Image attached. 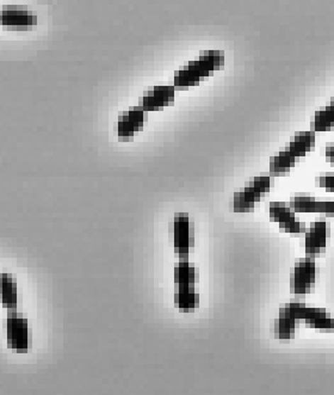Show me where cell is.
Returning <instances> with one entry per match:
<instances>
[{
    "instance_id": "cell-1",
    "label": "cell",
    "mask_w": 334,
    "mask_h": 395,
    "mask_svg": "<svg viewBox=\"0 0 334 395\" xmlns=\"http://www.w3.org/2000/svg\"><path fill=\"white\" fill-rule=\"evenodd\" d=\"M173 249L181 260H188L195 249V225L185 213L174 215L171 225Z\"/></svg>"
},
{
    "instance_id": "cell-2",
    "label": "cell",
    "mask_w": 334,
    "mask_h": 395,
    "mask_svg": "<svg viewBox=\"0 0 334 395\" xmlns=\"http://www.w3.org/2000/svg\"><path fill=\"white\" fill-rule=\"evenodd\" d=\"M6 343L9 349L18 354H27L30 349L31 333L27 316L11 309L6 318Z\"/></svg>"
},
{
    "instance_id": "cell-3",
    "label": "cell",
    "mask_w": 334,
    "mask_h": 395,
    "mask_svg": "<svg viewBox=\"0 0 334 395\" xmlns=\"http://www.w3.org/2000/svg\"><path fill=\"white\" fill-rule=\"evenodd\" d=\"M316 265L312 257L299 260L290 275V291L296 296L312 294L316 289Z\"/></svg>"
},
{
    "instance_id": "cell-4",
    "label": "cell",
    "mask_w": 334,
    "mask_h": 395,
    "mask_svg": "<svg viewBox=\"0 0 334 395\" xmlns=\"http://www.w3.org/2000/svg\"><path fill=\"white\" fill-rule=\"evenodd\" d=\"M330 235V223L325 218L312 222L304 233V251L307 257L316 258L318 255L325 252Z\"/></svg>"
},
{
    "instance_id": "cell-5",
    "label": "cell",
    "mask_w": 334,
    "mask_h": 395,
    "mask_svg": "<svg viewBox=\"0 0 334 395\" xmlns=\"http://www.w3.org/2000/svg\"><path fill=\"white\" fill-rule=\"evenodd\" d=\"M38 23L34 12L21 6H6L1 10V26L8 30H31Z\"/></svg>"
},
{
    "instance_id": "cell-6",
    "label": "cell",
    "mask_w": 334,
    "mask_h": 395,
    "mask_svg": "<svg viewBox=\"0 0 334 395\" xmlns=\"http://www.w3.org/2000/svg\"><path fill=\"white\" fill-rule=\"evenodd\" d=\"M143 109L134 108L130 111L123 113L118 117L117 134L118 140L123 143H130L134 139L136 132H141L143 129Z\"/></svg>"
},
{
    "instance_id": "cell-7",
    "label": "cell",
    "mask_w": 334,
    "mask_h": 395,
    "mask_svg": "<svg viewBox=\"0 0 334 395\" xmlns=\"http://www.w3.org/2000/svg\"><path fill=\"white\" fill-rule=\"evenodd\" d=\"M174 87H157L153 91L146 92L143 98V109L145 111H160L165 106L174 101Z\"/></svg>"
},
{
    "instance_id": "cell-8",
    "label": "cell",
    "mask_w": 334,
    "mask_h": 395,
    "mask_svg": "<svg viewBox=\"0 0 334 395\" xmlns=\"http://www.w3.org/2000/svg\"><path fill=\"white\" fill-rule=\"evenodd\" d=\"M304 323L306 328H314L323 333L334 331V318L325 308L308 306Z\"/></svg>"
},
{
    "instance_id": "cell-9",
    "label": "cell",
    "mask_w": 334,
    "mask_h": 395,
    "mask_svg": "<svg viewBox=\"0 0 334 395\" xmlns=\"http://www.w3.org/2000/svg\"><path fill=\"white\" fill-rule=\"evenodd\" d=\"M174 305L183 313L195 312L199 307V293L196 286H178L174 289Z\"/></svg>"
},
{
    "instance_id": "cell-10",
    "label": "cell",
    "mask_w": 334,
    "mask_h": 395,
    "mask_svg": "<svg viewBox=\"0 0 334 395\" xmlns=\"http://www.w3.org/2000/svg\"><path fill=\"white\" fill-rule=\"evenodd\" d=\"M263 197L257 194L250 185L240 191L235 192L230 200V211L234 213H251Z\"/></svg>"
},
{
    "instance_id": "cell-11",
    "label": "cell",
    "mask_w": 334,
    "mask_h": 395,
    "mask_svg": "<svg viewBox=\"0 0 334 395\" xmlns=\"http://www.w3.org/2000/svg\"><path fill=\"white\" fill-rule=\"evenodd\" d=\"M286 148L289 150L295 158H304L308 153L316 150V132L308 130L296 133Z\"/></svg>"
},
{
    "instance_id": "cell-12",
    "label": "cell",
    "mask_w": 334,
    "mask_h": 395,
    "mask_svg": "<svg viewBox=\"0 0 334 395\" xmlns=\"http://www.w3.org/2000/svg\"><path fill=\"white\" fill-rule=\"evenodd\" d=\"M297 159L290 153L288 148H284L277 155L271 157L270 176L271 177H286L289 176L290 171L296 165Z\"/></svg>"
},
{
    "instance_id": "cell-13",
    "label": "cell",
    "mask_w": 334,
    "mask_h": 395,
    "mask_svg": "<svg viewBox=\"0 0 334 395\" xmlns=\"http://www.w3.org/2000/svg\"><path fill=\"white\" fill-rule=\"evenodd\" d=\"M199 282V267L188 260H181L174 265V283L178 286H197Z\"/></svg>"
},
{
    "instance_id": "cell-14",
    "label": "cell",
    "mask_w": 334,
    "mask_h": 395,
    "mask_svg": "<svg viewBox=\"0 0 334 395\" xmlns=\"http://www.w3.org/2000/svg\"><path fill=\"white\" fill-rule=\"evenodd\" d=\"M1 304L4 308L16 309L18 306V293H17V282L13 276L10 274L1 275Z\"/></svg>"
},
{
    "instance_id": "cell-15",
    "label": "cell",
    "mask_w": 334,
    "mask_h": 395,
    "mask_svg": "<svg viewBox=\"0 0 334 395\" xmlns=\"http://www.w3.org/2000/svg\"><path fill=\"white\" fill-rule=\"evenodd\" d=\"M300 323L296 320L291 319L289 316L278 314L277 319L274 323V338L281 340H290L295 338L297 328H300Z\"/></svg>"
},
{
    "instance_id": "cell-16",
    "label": "cell",
    "mask_w": 334,
    "mask_h": 395,
    "mask_svg": "<svg viewBox=\"0 0 334 395\" xmlns=\"http://www.w3.org/2000/svg\"><path fill=\"white\" fill-rule=\"evenodd\" d=\"M334 129V108L327 104L323 109L316 111L312 121V130L326 133Z\"/></svg>"
},
{
    "instance_id": "cell-17",
    "label": "cell",
    "mask_w": 334,
    "mask_h": 395,
    "mask_svg": "<svg viewBox=\"0 0 334 395\" xmlns=\"http://www.w3.org/2000/svg\"><path fill=\"white\" fill-rule=\"evenodd\" d=\"M269 215L272 222H277L278 225L293 221L296 218V213L291 209L290 204L286 202H271L269 206Z\"/></svg>"
},
{
    "instance_id": "cell-18",
    "label": "cell",
    "mask_w": 334,
    "mask_h": 395,
    "mask_svg": "<svg viewBox=\"0 0 334 395\" xmlns=\"http://www.w3.org/2000/svg\"><path fill=\"white\" fill-rule=\"evenodd\" d=\"M202 80L190 66H185L174 73V89L188 90L190 87H197Z\"/></svg>"
},
{
    "instance_id": "cell-19",
    "label": "cell",
    "mask_w": 334,
    "mask_h": 395,
    "mask_svg": "<svg viewBox=\"0 0 334 395\" xmlns=\"http://www.w3.org/2000/svg\"><path fill=\"white\" fill-rule=\"evenodd\" d=\"M316 202L318 199L313 197V196L295 195L290 199V207L293 209L296 214H307V213H316Z\"/></svg>"
},
{
    "instance_id": "cell-20",
    "label": "cell",
    "mask_w": 334,
    "mask_h": 395,
    "mask_svg": "<svg viewBox=\"0 0 334 395\" xmlns=\"http://www.w3.org/2000/svg\"><path fill=\"white\" fill-rule=\"evenodd\" d=\"M199 60L207 66L211 73H214L215 71L221 69L222 66L225 65V55L218 50H207L201 53Z\"/></svg>"
},
{
    "instance_id": "cell-21",
    "label": "cell",
    "mask_w": 334,
    "mask_h": 395,
    "mask_svg": "<svg viewBox=\"0 0 334 395\" xmlns=\"http://www.w3.org/2000/svg\"><path fill=\"white\" fill-rule=\"evenodd\" d=\"M308 306L304 302L294 301L286 304L279 309V314L282 316H286L291 318V319L296 320L297 323H304V316H306V311H307Z\"/></svg>"
},
{
    "instance_id": "cell-22",
    "label": "cell",
    "mask_w": 334,
    "mask_h": 395,
    "mask_svg": "<svg viewBox=\"0 0 334 395\" xmlns=\"http://www.w3.org/2000/svg\"><path fill=\"white\" fill-rule=\"evenodd\" d=\"M255 190L257 194H260L262 197L267 196L270 192L271 187L274 185V177H255L248 182V184Z\"/></svg>"
},
{
    "instance_id": "cell-23",
    "label": "cell",
    "mask_w": 334,
    "mask_h": 395,
    "mask_svg": "<svg viewBox=\"0 0 334 395\" xmlns=\"http://www.w3.org/2000/svg\"><path fill=\"white\" fill-rule=\"evenodd\" d=\"M278 226H279V230H281V232L291 234L294 237L304 235V234L306 233V230H307L306 223L299 221V218H295L293 221L286 222V223H281V225H278Z\"/></svg>"
},
{
    "instance_id": "cell-24",
    "label": "cell",
    "mask_w": 334,
    "mask_h": 395,
    "mask_svg": "<svg viewBox=\"0 0 334 395\" xmlns=\"http://www.w3.org/2000/svg\"><path fill=\"white\" fill-rule=\"evenodd\" d=\"M316 213L323 214L327 218H334V201L327 199H318Z\"/></svg>"
},
{
    "instance_id": "cell-25",
    "label": "cell",
    "mask_w": 334,
    "mask_h": 395,
    "mask_svg": "<svg viewBox=\"0 0 334 395\" xmlns=\"http://www.w3.org/2000/svg\"><path fill=\"white\" fill-rule=\"evenodd\" d=\"M318 188H323L327 191L334 192V174H325L316 178Z\"/></svg>"
},
{
    "instance_id": "cell-26",
    "label": "cell",
    "mask_w": 334,
    "mask_h": 395,
    "mask_svg": "<svg viewBox=\"0 0 334 395\" xmlns=\"http://www.w3.org/2000/svg\"><path fill=\"white\" fill-rule=\"evenodd\" d=\"M325 155H326L327 162H330V165L334 167V145H327Z\"/></svg>"
},
{
    "instance_id": "cell-27",
    "label": "cell",
    "mask_w": 334,
    "mask_h": 395,
    "mask_svg": "<svg viewBox=\"0 0 334 395\" xmlns=\"http://www.w3.org/2000/svg\"><path fill=\"white\" fill-rule=\"evenodd\" d=\"M328 104H330V106H333L334 108V97L332 98V99H330V103H328Z\"/></svg>"
}]
</instances>
